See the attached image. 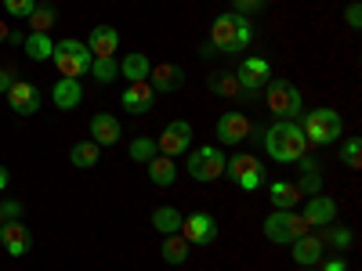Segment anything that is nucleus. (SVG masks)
Segmentation results:
<instances>
[{
	"mask_svg": "<svg viewBox=\"0 0 362 271\" xmlns=\"http://www.w3.org/2000/svg\"><path fill=\"white\" fill-rule=\"evenodd\" d=\"M264 148L276 163H297L300 156H308V138L293 119H279L276 127L264 131Z\"/></svg>",
	"mask_w": 362,
	"mask_h": 271,
	"instance_id": "obj_1",
	"label": "nucleus"
},
{
	"mask_svg": "<svg viewBox=\"0 0 362 271\" xmlns=\"http://www.w3.org/2000/svg\"><path fill=\"white\" fill-rule=\"evenodd\" d=\"M250 40H254V25H250L247 15L228 11V15H218L214 25H210V47H214V51L235 54V51L250 47Z\"/></svg>",
	"mask_w": 362,
	"mask_h": 271,
	"instance_id": "obj_2",
	"label": "nucleus"
},
{
	"mask_svg": "<svg viewBox=\"0 0 362 271\" xmlns=\"http://www.w3.org/2000/svg\"><path fill=\"white\" fill-rule=\"evenodd\" d=\"M261 231H264L268 243H276V246H290L293 239L308 235V231H312V224L305 221V214H297V210H276V214H268V217H264Z\"/></svg>",
	"mask_w": 362,
	"mask_h": 271,
	"instance_id": "obj_3",
	"label": "nucleus"
},
{
	"mask_svg": "<svg viewBox=\"0 0 362 271\" xmlns=\"http://www.w3.org/2000/svg\"><path fill=\"white\" fill-rule=\"evenodd\" d=\"M51 62H54V69L62 73L66 80H80V76L90 73L95 54H90L87 44H80V40H58L54 51H51Z\"/></svg>",
	"mask_w": 362,
	"mask_h": 271,
	"instance_id": "obj_4",
	"label": "nucleus"
},
{
	"mask_svg": "<svg viewBox=\"0 0 362 271\" xmlns=\"http://www.w3.org/2000/svg\"><path fill=\"white\" fill-rule=\"evenodd\" d=\"M300 131H305L308 145H334L341 138L344 124H341V112L337 109H312L305 116V127H300Z\"/></svg>",
	"mask_w": 362,
	"mask_h": 271,
	"instance_id": "obj_5",
	"label": "nucleus"
},
{
	"mask_svg": "<svg viewBox=\"0 0 362 271\" xmlns=\"http://www.w3.org/2000/svg\"><path fill=\"white\" fill-rule=\"evenodd\" d=\"M264 105L272 116H279V119H293L300 112V90L286 80H268L264 87Z\"/></svg>",
	"mask_w": 362,
	"mask_h": 271,
	"instance_id": "obj_6",
	"label": "nucleus"
},
{
	"mask_svg": "<svg viewBox=\"0 0 362 271\" xmlns=\"http://www.w3.org/2000/svg\"><path fill=\"white\" fill-rule=\"evenodd\" d=\"M189 177L199 181V185H210V181L225 177V156L218 152L214 145H199L196 152L189 156Z\"/></svg>",
	"mask_w": 362,
	"mask_h": 271,
	"instance_id": "obj_7",
	"label": "nucleus"
},
{
	"mask_svg": "<svg viewBox=\"0 0 362 271\" xmlns=\"http://www.w3.org/2000/svg\"><path fill=\"white\" fill-rule=\"evenodd\" d=\"M181 235H185L189 246H210L218 239V221L203 214V210H196V214L181 217Z\"/></svg>",
	"mask_w": 362,
	"mask_h": 271,
	"instance_id": "obj_8",
	"label": "nucleus"
},
{
	"mask_svg": "<svg viewBox=\"0 0 362 271\" xmlns=\"http://www.w3.org/2000/svg\"><path fill=\"white\" fill-rule=\"evenodd\" d=\"M156 148H160V156H181V152H189L192 148V127L185 124V119H170V124L163 127V134H160V141H156Z\"/></svg>",
	"mask_w": 362,
	"mask_h": 271,
	"instance_id": "obj_9",
	"label": "nucleus"
},
{
	"mask_svg": "<svg viewBox=\"0 0 362 271\" xmlns=\"http://www.w3.org/2000/svg\"><path fill=\"white\" fill-rule=\"evenodd\" d=\"M235 80H239V87H243L247 95L254 98L261 87H268L272 66L264 62V58H243V62H239V69H235Z\"/></svg>",
	"mask_w": 362,
	"mask_h": 271,
	"instance_id": "obj_10",
	"label": "nucleus"
},
{
	"mask_svg": "<svg viewBox=\"0 0 362 271\" xmlns=\"http://www.w3.org/2000/svg\"><path fill=\"white\" fill-rule=\"evenodd\" d=\"M0 246H4L8 257H25L33 250V235H29V228L22 221H4V228H0Z\"/></svg>",
	"mask_w": 362,
	"mask_h": 271,
	"instance_id": "obj_11",
	"label": "nucleus"
},
{
	"mask_svg": "<svg viewBox=\"0 0 362 271\" xmlns=\"http://www.w3.org/2000/svg\"><path fill=\"white\" fill-rule=\"evenodd\" d=\"M40 90L29 83V80H15L11 87H8V105L18 112V116H33L37 109H40Z\"/></svg>",
	"mask_w": 362,
	"mask_h": 271,
	"instance_id": "obj_12",
	"label": "nucleus"
},
{
	"mask_svg": "<svg viewBox=\"0 0 362 271\" xmlns=\"http://www.w3.org/2000/svg\"><path fill=\"white\" fill-rule=\"evenodd\" d=\"M119 102H124V109H127V112L141 116V112H148V109L156 105V90H153V83H148V80H134V83H127V87H124Z\"/></svg>",
	"mask_w": 362,
	"mask_h": 271,
	"instance_id": "obj_13",
	"label": "nucleus"
},
{
	"mask_svg": "<svg viewBox=\"0 0 362 271\" xmlns=\"http://www.w3.org/2000/svg\"><path fill=\"white\" fill-rule=\"evenodd\" d=\"M290 250H293L290 257H293L300 267H315V264L326 257V243H322L319 235H312V231H308V235H300V239H293Z\"/></svg>",
	"mask_w": 362,
	"mask_h": 271,
	"instance_id": "obj_14",
	"label": "nucleus"
},
{
	"mask_svg": "<svg viewBox=\"0 0 362 271\" xmlns=\"http://www.w3.org/2000/svg\"><path fill=\"white\" fill-rule=\"evenodd\" d=\"M148 83H153V90L174 95V90H181V83H185V69L174 66V62H160V66L148 69Z\"/></svg>",
	"mask_w": 362,
	"mask_h": 271,
	"instance_id": "obj_15",
	"label": "nucleus"
},
{
	"mask_svg": "<svg viewBox=\"0 0 362 271\" xmlns=\"http://www.w3.org/2000/svg\"><path fill=\"white\" fill-rule=\"evenodd\" d=\"M247 138H250V119L243 112H225L218 119V141L239 145V141H247Z\"/></svg>",
	"mask_w": 362,
	"mask_h": 271,
	"instance_id": "obj_16",
	"label": "nucleus"
},
{
	"mask_svg": "<svg viewBox=\"0 0 362 271\" xmlns=\"http://www.w3.org/2000/svg\"><path fill=\"white\" fill-rule=\"evenodd\" d=\"M305 221L308 224H334L337 221V203L334 199H329V195H308V203H305Z\"/></svg>",
	"mask_w": 362,
	"mask_h": 271,
	"instance_id": "obj_17",
	"label": "nucleus"
},
{
	"mask_svg": "<svg viewBox=\"0 0 362 271\" xmlns=\"http://www.w3.org/2000/svg\"><path fill=\"white\" fill-rule=\"evenodd\" d=\"M119 47V33L112 25H95L90 29V37H87V51L95 54V58H112Z\"/></svg>",
	"mask_w": 362,
	"mask_h": 271,
	"instance_id": "obj_18",
	"label": "nucleus"
},
{
	"mask_svg": "<svg viewBox=\"0 0 362 271\" xmlns=\"http://www.w3.org/2000/svg\"><path fill=\"white\" fill-rule=\"evenodd\" d=\"M206 87L214 90L218 98H225V102H250V95L243 87H239V80H235V73H214L206 80Z\"/></svg>",
	"mask_w": 362,
	"mask_h": 271,
	"instance_id": "obj_19",
	"label": "nucleus"
},
{
	"mask_svg": "<svg viewBox=\"0 0 362 271\" xmlns=\"http://www.w3.org/2000/svg\"><path fill=\"white\" fill-rule=\"evenodd\" d=\"M51 102H54V109H80V102H83V87H80V80H58L54 87H51Z\"/></svg>",
	"mask_w": 362,
	"mask_h": 271,
	"instance_id": "obj_20",
	"label": "nucleus"
},
{
	"mask_svg": "<svg viewBox=\"0 0 362 271\" xmlns=\"http://www.w3.org/2000/svg\"><path fill=\"white\" fill-rule=\"evenodd\" d=\"M268 199H272L276 210H297V203L305 195H300L297 181H272V185H268Z\"/></svg>",
	"mask_w": 362,
	"mask_h": 271,
	"instance_id": "obj_21",
	"label": "nucleus"
},
{
	"mask_svg": "<svg viewBox=\"0 0 362 271\" xmlns=\"http://www.w3.org/2000/svg\"><path fill=\"white\" fill-rule=\"evenodd\" d=\"M90 138H95V145H116L119 141V119L109 112L90 116Z\"/></svg>",
	"mask_w": 362,
	"mask_h": 271,
	"instance_id": "obj_22",
	"label": "nucleus"
},
{
	"mask_svg": "<svg viewBox=\"0 0 362 271\" xmlns=\"http://www.w3.org/2000/svg\"><path fill=\"white\" fill-rule=\"evenodd\" d=\"M145 167H148V177H153V185H160V188H170L174 181H177V167H174L170 156H153Z\"/></svg>",
	"mask_w": 362,
	"mask_h": 271,
	"instance_id": "obj_23",
	"label": "nucleus"
},
{
	"mask_svg": "<svg viewBox=\"0 0 362 271\" xmlns=\"http://www.w3.org/2000/svg\"><path fill=\"white\" fill-rule=\"evenodd\" d=\"M160 253H163V260H167V264H174V267H181V264H185V260H189V253H192V246L185 243V235H181V231H177V235H163V250H160Z\"/></svg>",
	"mask_w": 362,
	"mask_h": 271,
	"instance_id": "obj_24",
	"label": "nucleus"
},
{
	"mask_svg": "<svg viewBox=\"0 0 362 271\" xmlns=\"http://www.w3.org/2000/svg\"><path fill=\"white\" fill-rule=\"evenodd\" d=\"M22 51L33 58V62H51V51H54L51 33H29V37H22Z\"/></svg>",
	"mask_w": 362,
	"mask_h": 271,
	"instance_id": "obj_25",
	"label": "nucleus"
},
{
	"mask_svg": "<svg viewBox=\"0 0 362 271\" xmlns=\"http://www.w3.org/2000/svg\"><path fill=\"white\" fill-rule=\"evenodd\" d=\"M148 69H153V62H148V58L141 54V51H131L124 62H119V76L124 80H148Z\"/></svg>",
	"mask_w": 362,
	"mask_h": 271,
	"instance_id": "obj_26",
	"label": "nucleus"
},
{
	"mask_svg": "<svg viewBox=\"0 0 362 271\" xmlns=\"http://www.w3.org/2000/svg\"><path fill=\"white\" fill-rule=\"evenodd\" d=\"M98 156H102V145H95V141H76V145L69 148V159H73V167H80V170L98 167Z\"/></svg>",
	"mask_w": 362,
	"mask_h": 271,
	"instance_id": "obj_27",
	"label": "nucleus"
},
{
	"mask_svg": "<svg viewBox=\"0 0 362 271\" xmlns=\"http://www.w3.org/2000/svg\"><path fill=\"white\" fill-rule=\"evenodd\" d=\"M153 228L160 235H177L181 231V214H177L174 206H156L153 210Z\"/></svg>",
	"mask_w": 362,
	"mask_h": 271,
	"instance_id": "obj_28",
	"label": "nucleus"
},
{
	"mask_svg": "<svg viewBox=\"0 0 362 271\" xmlns=\"http://www.w3.org/2000/svg\"><path fill=\"white\" fill-rule=\"evenodd\" d=\"M322 243H329V246H337L341 253L344 250H351L355 246V231H348V228H337V224H322Z\"/></svg>",
	"mask_w": 362,
	"mask_h": 271,
	"instance_id": "obj_29",
	"label": "nucleus"
},
{
	"mask_svg": "<svg viewBox=\"0 0 362 271\" xmlns=\"http://www.w3.org/2000/svg\"><path fill=\"white\" fill-rule=\"evenodd\" d=\"M25 22L33 25V33H51V25L58 22V11H54L51 4H37V8H33V15H29Z\"/></svg>",
	"mask_w": 362,
	"mask_h": 271,
	"instance_id": "obj_30",
	"label": "nucleus"
},
{
	"mask_svg": "<svg viewBox=\"0 0 362 271\" xmlns=\"http://www.w3.org/2000/svg\"><path fill=\"white\" fill-rule=\"evenodd\" d=\"M90 76L98 83H112L119 76V62L116 58H95V62H90Z\"/></svg>",
	"mask_w": 362,
	"mask_h": 271,
	"instance_id": "obj_31",
	"label": "nucleus"
},
{
	"mask_svg": "<svg viewBox=\"0 0 362 271\" xmlns=\"http://www.w3.org/2000/svg\"><path fill=\"white\" fill-rule=\"evenodd\" d=\"M127 152H131V159H134V163H148L153 156H160V148H156V141H153V138H134Z\"/></svg>",
	"mask_w": 362,
	"mask_h": 271,
	"instance_id": "obj_32",
	"label": "nucleus"
},
{
	"mask_svg": "<svg viewBox=\"0 0 362 271\" xmlns=\"http://www.w3.org/2000/svg\"><path fill=\"white\" fill-rule=\"evenodd\" d=\"M235 185L243 188V192H257V188L264 185V167L257 163V167H250L247 174H239V177H235Z\"/></svg>",
	"mask_w": 362,
	"mask_h": 271,
	"instance_id": "obj_33",
	"label": "nucleus"
},
{
	"mask_svg": "<svg viewBox=\"0 0 362 271\" xmlns=\"http://www.w3.org/2000/svg\"><path fill=\"white\" fill-rule=\"evenodd\" d=\"M250 167H257V159H254L250 152H239V156H232V159L225 163V177H232V181H235L239 174H247Z\"/></svg>",
	"mask_w": 362,
	"mask_h": 271,
	"instance_id": "obj_34",
	"label": "nucleus"
},
{
	"mask_svg": "<svg viewBox=\"0 0 362 271\" xmlns=\"http://www.w3.org/2000/svg\"><path fill=\"white\" fill-rule=\"evenodd\" d=\"M297 188H300V195H305V199L308 195H319L322 192V174L319 170H305V177L297 181Z\"/></svg>",
	"mask_w": 362,
	"mask_h": 271,
	"instance_id": "obj_35",
	"label": "nucleus"
},
{
	"mask_svg": "<svg viewBox=\"0 0 362 271\" xmlns=\"http://www.w3.org/2000/svg\"><path fill=\"white\" fill-rule=\"evenodd\" d=\"M341 159H344V167H351V170L362 167V145H358V138H348V141H344Z\"/></svg>",
	"mask_w": 362,
	"mask_h": 271,
	"instance_id": "obj_36",
	"label": "nucleus"
},
{
	"mask_svg": "<svg viewBox=\"0 0 362 271\" xmlns=\"http://www.w3.org/2000/svg\"><path fill=\"white\" fill-rule=\"evenodd\" d=\"M33 8H37V0H4V11L11 18H29V15H33Z\"/></svg>",
	"mask_w": 362,
	"mask_h": 271,
	"instance_id": "obj_37",
	"label": "nucleus"
},
{
	"mask_svg": "<svg viewBox=\"0 0 362 271\" xmlns=\"http://www.w3.org/2000/svg\"><path fill=\"white\" fill-rule=\"evenodd\" d=\"M0 214H4V221H22V203L18 199H4L0 203Z\"/></svg>",
	"mask_w": 362,
	"mask_h": 271,
	"instance_id": "obj_38",
	"label": "nucleus"
},
{
	"mask_svg": "<svg viewBox=\"0 0 362 271\" xmlns=\"http://www.w3.org/2000/svg\"><path fill=\"white\" fill-rule=\"evenodd\" d=\"M268 0H235V15H254V11H264Z\"/></svg>",
	"mask_w": 362,
	"mask_h": 271,
	"instance_id": "obj_39",
	"label": "nucleus"
},
{
	"mask_svg": "<svg viewBox=\"0 0 362 271\" xmlns=\"http://www.w3.org/2000/svg\"><path fill=\"white\" fill-rule=\"evenodd\" d=\"M344 22H348L351 29H358V25H362V8H358V0H351V4H348V11H344Z\"/></svg>",
	"mask_w": 362,
	"mask_h": 271,
	"instance_id": "obj_40",
	"label": "nucleus"
},
{
	"mask_svg": "<svg viewBox=\"0 0 362 271\" xmlns=\"http://www.w3.org/2000/svg\"><path fill=\"white\" fill-rule=\"evenodd\" d=\"M319 271H348V260L344 257H329V260L322 257L319 260Z\"/></svg>",
	"mask_w": 362,
	"mask_h": 271,
	"instance_id": "obj_41",
	"label": "nucleus"
},
{
	"mask_svg": "<svg viewBox=\"0 0 362 271\" xmlns=\"http://www.w3.org/2000/svg\"><path fill=\"white\" fill-rule=\"evenodd\" d=\"M11 83H15V73L0 66V95H8V87H11Z\"/></svg>",
	"mask_w": 362,
	"mask_h": 271,
	"instance_id": "obj_42",
	"label": "nucleus"
},
{
	"mask_svg": "<svg viewBox=\"0 0 362 271\" xmlns=\"http://www.w3.org/2000/svg\"><path fill=\"white\" fill-rule=\"evenodd\" d=\"M8 37H11V29H8V22H0V44H4Z\"/></svg>",
	"mask_w": 362,
	"mask_h": 271,
	"instance_id": "obj_43",
	"label": "nucleus"
},
{
	"mask_svg": "<svg viewBox=\"0 0 362 271\" xmlns=\"http://www.w3.org/2000/svg\"><path fill=\"white\" fill-rule=\"evenodd\" d=\"M4 188H8V170L0 167V192H4Z\"/></svg>",
	"mask_w": 362,
	"mask_h": 271,
	"instance_id": "obj_44",
	"label": "nucleus"
},
{
	"mask_svg": "<svg viewBox=\"0 0 362 271\" xmlns=\"http://www.w3.org/2000/svg\"><path fill=\"white\" fill-rule=\"evenodd\" d=\"M305 271H319V264H315V267H305Z\"/></svg>",
	"mask_w": 362,
	"mask_h": 271,
	"instance_id": "obj_45",
	"label": "nucleus"
},
{
	"mask_svg": "<svg viewBox=\"0 0 362 271\" xmlns=\"http://www.w3.org/2000/svg\"><path fill=\"white\" fill-rule=\"evenodd\" d=\"M0 228H4V214H0Z\"/></svg>",
	"mask_w": 362,
	"mask_h": 271,
	"instance_id": "obj_46",
	"label": "nucleus"
}]
</instances>
